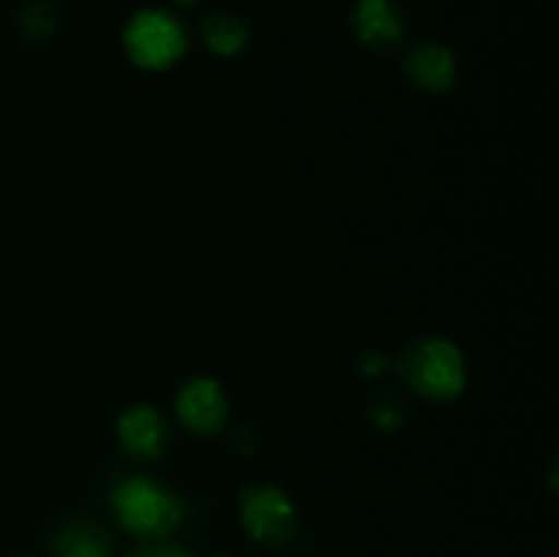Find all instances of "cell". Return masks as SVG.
Masks as SVG:
<instances>
[{"instance_id":"1","label":"cell","mask_w":559,"mask_h":557,"mask_svg":"<svg viewBox=\"0 0 559 557\" xmlns=\"http://www.w3.org/2000/svg\"><path fill=\"white\" fill-rule=\"evenodd\" d=\"M112 511L129 533L140 538H167L183 519V502L145 475L120 481L112 489Z\"/></svg>"},{"instance_id":"2","label":"cell","mask_w":559,"mask_h":557,"mask_svg":"<svg viewBox=\"0 0 559 557\" xmlns=\"http://www.w3.org/2000/svg\"><path fill=\"white\" fill-rule=\"evenodd\" d=\"M409 386L435 402H451L467 386L464 355L448 339H424L407 353L402 366Z\"/></svg>"},{"instance_id":"3","label":"cell","mask_w":559,"mask_h":557,"mask_svg":"<svg viewBox=\"0 0 559 557\" xmlns=\"http://www.w3.org/2000/svg\"><path fill=\"white\" fill-rule=\"evenodd\" d=\"M123 47L140 69L164 71L183 58L189 38L173 14L147 9L131 16L123 31Z\"/></svg>"},{"instance_id":"4","label":"cell","mask_w":559,"mask_h":557,"mask_svg":"<svg viewBox=\"0 0 559 557\" xmlns=\"http://www.w3.org/2000/svg\"><path fill=\"white\" fill-rule=\"evenodd\" d=\"M240 522L265 546H282L298 530V511L278 486H246L240 495Z\"/></svg>"},{"instance_id":"5","label":"cell","mask_w":559,"mask_h":557,"mask_svg":"<svg viewBox=\"0 0 559 557\" xmlns=\"http://www.w3.org/2000/svg\"><path fill=\"white\" fill-rule=\"evenodd\" d=\"M227 396L211 377H197V380L186 382L178 396L180 420L197 435H213L222 429L227 420Z\"/></svg>"},{"instance_id":"6","label":"cell","mask_w":559,"mask_h":557,"mask_svg":"<svg viewBox=\"0 0 559 557\" xmlns=\"http://www.w3.org/2000/svg\"><path fill=\"white\" fill-rule=\"evenodd\" d=\"M118 435L126 451L140 459L158 457L169 440V431L162 413L156 407H147V404L131 407L120 415Z\"/></svg>"},{"instance_id":"7","label":"cell","mask_w":559,"mask_h":557,"mask_svg":"<svg viewBox=\"0 0 559 557\" xmlns=\"http://www.w3.org/2000/svg\"><path fill=\"white\" fill-rule=\"evenodd\" d=\"M355 33L374 49H391L402 42L404 20L393 0H358L353 14Z\"/></svg>"},{"instance_id":"8","label":"cell","mask_w":559,"mask_h":557,"mask_svg":"<svg viewBox=\"0 0 559 557\" xmlns=\"http://www.w3.org/2000/svg\"><path fill=\"white\" fill-rule=\"evenodd\" d=\"M407 71L424 91L445 93L456 82V55L442 44H418L409 52Z\"/></svg>"},{"instance_id":"9","label":"cell","mask_w":559,"mask_h":557,"mask_svg":"<svg viewBox=\"0 0 559 557\" xmlns=\"http://www.w3.org/2000/svg\"><path fill=\"white\" fill-rule=\"evenodd\" d=\"M52 557H112V544L96 524L74 522L55 535Z\"/></svg>"},{"instance_id":"10","label":"cell","mask_w":559,"mask_h":557,"mask_svg":"<svg viewBox=\"0 0 559 557\" xmlns=\"http://www.w3.org/2000/svg\"><path fill=\"white\" fill-rule=\"evenodd\" d=\"M202 38H205L207 47L213 49L222 58H229V55H238L240 49L249 42V27L240 16L235 14H211L205 22H202Z\"/></svg>"},{"instance_id":"11","label":"cell","mask_w":559,"mask_h":557,"mask_svg":"<svg viewBox=\"0 0 559 557\" xmlns=\"http://www.w3.org/2000/svg\"><path fill=\"white\" fill-rule=\"evenodd\" d=\"M20 25L27 38L41 42V38H49L55 31H58V14H55L47 3H33L22 11Z\"/></svg>"},{"instance_id":"12","label":"cell","mask_w":559,"mask_h":557,"mask_svg":"<svg viewBox=\"0 0 559 557\" xmlns=\"http://www.w3.org/2000/svg\"><path fill=\"white\" fill-rule=\"evenodd\" d=\"M371 420H374L380 429L393 431V429H399V426H402L404 413H402V407H399V404L380 402V404H374V407H371Z\"/></svg>"},{"instance_id":"13","label":"cell","mask_w":559,"mask_h":557,"mask_svg":"<svg viewBox=\"0 0 559 557\" xmlns=\"http://www.w3.org/2000/svg\"><path fill=\"white\" fill-rule=\"evenodd\" d=\"M385 369H388V358H385V355L366 353L364 358H360V371H364V375L377 377V375H382V371H385Z\"/></svg>"},{"instance_id":"14","label":"cell","mask_w":559,"mask_h":557,"mask_svg":"<svg viewBox=\"0 0 559 557\" xmlns=\"http://www.w3.org/2000/svg\"><path fill=\"white\" fill-rule=\"evenodd\" d=\"M131 557H194L191 552L178 549V546H147V549L136 552Z\"/></svg>"},{"instance_id":"15","label":"cell","mask_w":559,"mask_h":557,"mask_svg":"<svg viewBox=\"0 0 559 557\" xmlns=\"http://www.w3.org/2000/svg\"><path fill=\"white\" fill-rule=\"evenodd\" d=\"M178 3H197V0H178Z\"/></svg>"},{"instance_id":"16","label":"cell","mask_w":559,"mask_h":557,"mask_svg":"<svg viewBox=\"0 0 559 557\" xmlns=\"http://www.w3.org/2000/svg\"><path fill=\"white\" fill-rule=\"evenodd\" d=\"M213 557H227V555H213Z\"/></svg>"}]
</instances>
